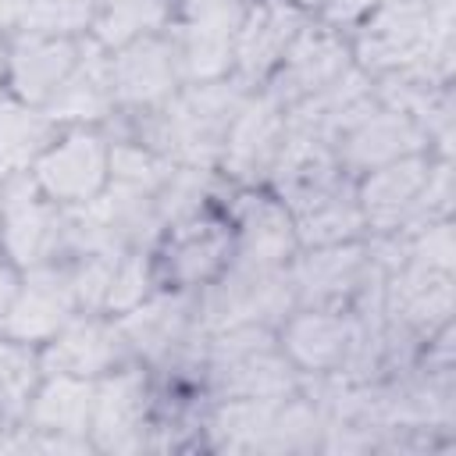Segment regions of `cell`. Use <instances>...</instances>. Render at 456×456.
I'll list each match as a JSON object with an SVG mask.
<instances>
[{
	"label": "cell",
	"mask_w": 456,
	"mask_h": 456,
	"mask_svg": "<svg viewBox=\"0 0 456 456\" xmlns=\"http://www.w3.org/2000/svg\"><path fill=\"white\" fill-rule=\"evenodd\" d=\"M281 139H285V107L267 89L249 93L228 128L217 164L228 171V178L242 185H256L260 178L271 175Z\"/></svg>",
	"instance_id": "cell-18"
},
{
	"label": "cell",
	"mask_w": 456,
	"mask_h": 456,
	"mask_svg": "<svg viewBox=\"0 0 456 456\" xmlns=\"http://www.w3.org/2000/svg\"><path fill=\"white\" fill-rule=\"evenodd\" d=\"M249 93L253 86H246L239 75L185 82L160 107L139 110V125L132 139L146 142L153 153H160L171 164L214 167L221 160L228 128Z\"/></svg>",
	"instance_id": "cell-1"
},
{
	"label": "cell",
	"mask_w": 456,
	"mask_h": 456,
	"mask_svg": "<svg viewBox=\"0 0 456 456\" xmlns=\"http://www.w3.org/2000/svg\"><path fill=\"white\" fill-rule=\"evenodd\" d=\"M381 310L395 335H413V338L438 335L452 314V271L403 260L399 267L385 271Z\"/></svg>",
	"instance_id": "cell-10"
},
{
	"label": "cell",
	"mask_w": 456,
	"mask_h": 456,
	"mask_svg": "<svg viewBox=\"0 0 456 456\" xmlns=\"http://www.w3.org/2000/svg\"><path fill=\"white\" fill-rule=\"evenodd\" d=\"M171 18L167 0H100V11L93 18V39L107 50H118L139 36L164 32Z\"/></svg>",
	"instance_id": "cell-28"
},
{
	"label": "cell",
	"mask_w": 456,
	"mask_h": 456,
	"mask_svg": "<svg viewBox=\"0 0 456 456\" xmlns=\"http://www.w3.org/2000/svg\"><path fill=\"white\" fill-rule=\"evenodd\" d=\"M378 271L381 267L370 260V249L360 239L310 246L289 264L296 306H353Z\"/></svg>",
	"instance_id": "cell-9"
},
{
	"label": "cell",
	"mask_w": 456,
	"mask_h": 456,
	"mask_svg": "<svg viewBox=\"0 0 456 456\" xmlns=\"http://www.w3.org/2000/svg\"><path fill=\"white\" fill-rule=\"evenodd\" d=\"M428 142L431 139L417 118L378 103L370 114H363L353 128H346L335 139V153H338L342 171H363L367 175V171L392 164L399 157L424 153Z\"/></svg>",
	"instance_id": "cell-21"
},
{
	"label": "cell",
	"mask_w": 456,
	"mask_h": 456,
	"mask_svg": "<svg viewBox=\"0 0 456 456\" xmlns=\"http://www.w3.org/2000/svg\"><path fill=\"white\" fill-rule=\"evenodd\" d=\"M292 4H299V7H314V4H321V0H292Z\"/></svg>",
	"instance_id": "cell-38"
},
{
	"label": "cell",
	"mask_w": 456,
	"mask_h": 456,
	"mask_svg": "<svg viewBox=\"0 0 456 456\" xmlns=\"http://www.w3.org/2000/svg\"><path fill=\"white\" fill-rule=\"evenodd\" d=\"M289 214H292V224H296V239L306 249L360 239V232L367 228L363 214H360V203H356V189L346 178L338 185L289 207Z\"/></svg>",
	"instance_id": "cell-25"
},
{
	"label": "cell",
	"mask_w": 456,
	"mask_h": 456,
	"mask_svg": "<svg viewBox=\"0 0 456 456\" xmlns=\"http://www.w3.org/2000/svg\"><path fill=\"white\" fill-rule=\"evenodd\" d=\"M114 82H110V50L96 39H82L78 61L68 71V78L57 86L50 103L43 107L57 125L78 121L93 125L114 114Z\"/></svg>",
	"instance_id": "cell-24"
},
{
	"label": "cell",
	"mask_w": 456,
	"mask_h": 456,
	"mask_svg": "<svg viewBox=\"0 0 456 456\" xmlns=\"http://www.w3.org/2000/svg\"><path fill=\"white\" fill-rule=\"evenodd\" d=\"M7 78V50H4V43H0V82Z\"/></svg>",
	"instance_id": "cell-37"
},
{
	"label": "cell",
	"mask_w": 456,
	"mask_h": 456,
	"mask_svg": "<svg viewBox=\"0 0 456 456\" xmlns=\"http://www.w3.org/2000/svg\"><path fill=\"white\" fill-rule=\"evenodd\" d=\"M36 185L61 207L89 203L110 182V142L96 128H71L32 164Z\"/></svg>",
	"instance_id": "cell-6"
},
{
	"label": "cell",
	"mask_w": 456,
	"mask_h": 456,
	"mask_svg": "<svg viewBox=\"0 0 456 456\" xmlns=\"http://www.w3.org/2000/svg\"><path fill=\"white\" fill-rule=\"evenodd\" d=\"M14 424H11V417H4L0 413V449H14Z\"/></svg>",
	"instance_id": "cell-36"
},
{
	"label": "cell",
	"mask_w": 456,
	"mask_h": 456,
	"mask_svg": "<svg viewBox=\"0 0 456 456\" xmlns=\"http://www.w3.org/2000/svg\"><path fill=\"white\" fill-rule=\"evenodd\" d=\"M232 235H235L232 260L249 264V267H289L299 249L289 207L260 192L239 200Z\"/></svg>",
	"instance_id": "cell-23"
},
{
	"label": "cell",
	"mask_w": 456,
	"mask_h": 456,
	"mask_svg": "<svg viewBox=\"0 0 456 456\" xmlns=\"http://www.w3.org/2000/svg\"><path fill=\"white\" fill-rule=\"evenodd\" d=\"M303 25H306V11L299 4H292V0H253L242 14V25H239L232 75H239L246 86L267 82Z\"/></svg>",
	"instance_id": "cell-19"
},
{
	"label": "cell",
	"mask_w": 456,
	"mask_h": 456,
	"mask_svg": "<svg viewBox=\"0 0 456 456\" xmlns=\"http://www.w3.org/2000/svg\"><path fill=\"white\" fill-rule=\"evenodd\" d=\"M75 314H78V296H75L71 267L68 260H50L39 267H25L4 331L21 342H46Z\"/></svg>",
	"instance_id": "cell-17"
},
{
	"label": "cell",
	"mask_w": 456,
	"mask_h": 456,
	"mask_svg": "<svg viewBox=\"0 0 456 456\" xmlns=\"http://www.w3.org/2000/svg\"><path fill=\"white\" fill-rule=\"evenodd\" d=\"M118 328L128 349L150 363L192 353V338L203 335L196 328V289L150 292L132 310L118 314Z\"/></svg>",
	"instance_id": "cell-14"
},
{
	"label": "cell",
	"mask_w": 456,
	"mask_h": 456,
	"mask_svg": "<svg viewBox=\"0 0 456 456\" xmlns=\"http://www.w3.org/2000/svg\"><path fill=\"white\" fill-rule=\"evenodd\" d=\"M110 82H114V103L135 114L171 100L185 86L175 36L150 32L110 50Z\"/></svg>",
	"instance_id": "cell-8"
},
{
	"label": "cell",
	"mask_w": 456,
	"mask_h": 456,
	"mask_svg": "<svg viewBox=\"0 0 456 456\" xmlns=\"http://www.w3.org/2000/svg\"><path fill=\"white\" fill-rule=\"evenodd\" d=\"M242 14L246 0H185L182 21L171 32L185 82H210L232 75Z\"/></svg>",
	"instance_id": "cell-7"
},
{
	"label": "cell",
	"mask_w": 456,
	"mask_h": 456,
	"mask_svg": "<svg viewBox=\"0 0 456 456\" xmlns=\"http://www.w3.org/2000/svg\"><path fill=\"white\" fill-rule=\"evenodd\" d=\"M296 310V289L289 267H249L228 260V267L200 285L196 292V328L203 335L239 328V324H281Z\"/></svg>",
	"instance_id": "cell-4"
},
{
	"label": "cell",
	"mask_w": 456,
	"mask_h": 456,
	"mask_svg": "<svg viewBox=\"0 0 456 456\" xmlns=\"http://www.w3.org/2000/svg\"><path fill=\"white\" fill-rule=\"evenodd\" d=\"M89 417H93V378H75V374H43L25 410L28 428L71 435V438H86Z\"/></svg>",
	"instance_id": "cell-26"
},
{
	"label": "cell",
	"mask_w": 456,
	"mask_h": 456,
	"mask_svg": "<svg viewBox=\"0 0 456 456\" xmlns=\"http://www.w3.org/2000/svg\"><path fill=\"white\" fill-rule=\"evenodd\" d=\"M200 363L214 392H221L224 399H281L299 388V370L264 324L210 331L203 338Z\"/></svg>",
	"instance_id": "cell-3"
},
{
	"label": "cell",
	"mask_w": 456,
	"mask_h": 456,
	"mask_svg": "<svg viewBox=\"0 0 456 456\" xmlns=\"http://www.w3.org/2000/svg\"><path fill=\"white\" fill-rule=\"evenodd\" d=\"M82 50L78 36H50V32H18L7 50V78L18 100L32 107H46L57 86L68 78Z\"/></svg>",
	"instance_id": "cell-22"
},
{
	"label": "cell",
	"mask_w": 456,
	"mask_h": 456,
	"mask_svg": "<svg viewBox=\"0 0 456 456\" xmlns=\"http://www.w3.org/2000/svg\"><path fill=\"white\" fill-rule=\"evenodd\" d=\"M153 281H157V274H153L150 249H128V253H121V260L114 267V278H110V289H107L103 310L107 314L132 310L135 303H142L153 292Z\"/></svg>",
	"instance_id": "cell-32"
},
{
	"label": "cell",
	"mask_w": 456,
	"mask_h": 456,
	"mask_svg": "<svg viewBox=\"0 0 456 456\" xmlns=\"http://www.w3.org/2000/svg\"><path fill=\"white\" fill-rule=\"evenodd\" d=\"M100 0H28L21 28L25 32H50V36H78L93 28Z\"/></svg>",
	"instance_id": "cell-31"
},
{
	"label": "cell",
	"mask_w": 456,
	"mask_h": 456,
	"mask_svg": "<svg viewBox=\"0 0 456 456\" xmlns=\"http://www.w3.org/2000/svg\"><path fill=\"white\" fill-rule=\"evenodd\" d=\"M428 175H431V157H424V153H410V157H399L392 164L367 171V178L356 189L363 224L378 235L410 228L417 217Z\"/></svg>",
	"instance_id": "cell-20"
},
{
	"label": "cell",
	"mask_w": 456,
	"mask_h": 456,
	"mask_svg": "<svg viewBox=\"0 0 456 456\" xmlns=\"http://www.w3.org/2000/svg\"><path fill=\"white\" fill-rule=\"evenodd\" d=\"M385 0H321L324 7V21L328 25H360L374 7H381Z\"/></svg>",
	"instance_id": "cell-33"
},
{
	"label": "cell",
	"mask_w": 456,
	"mask_h": 456,
	"mask_svg": "<svg viewBox=\"0 0 456 456\" xmlns=\"http://www.w3.org/2000/svg\"><path fill=\"white\" fill-rule=\"evenodd\" d=\"M57 121L18 96L0 100V178L25 175L43 157V150L57 139Z\"/></svg>",
	"instance_id": "cell-27"
},
{
	"label": "cell",
	"mask_w": 456,
	"mask_h": 456,
	"mask_svg": "<svg viewBox=\"0 0 456 456\" xmlns=\"http://www.w3.org/2000/svg\"><path fill=\"white\" fill-rule=\"evenodd\" d=\"M349 50L353 64L367 75H385L420 61L445 78L452 71V28H442L424 0H385L360 21Z\"/></svg>",
	"instance_id": "cell-2"
},
{
	"label": "cell",
	"mask_w": 456,
	"mask_h": 456,
	"mask_svg": "<svg viewBox=\"0 0 456 456\" xmlns=\"http://www.w3.org/2000/svg\"><path fill=\"white\" fill-rule=\"evenodd\" d=\"M353 68V50L349 43L338 36L335 25L328 21H306L299 28V36L292 39V46L285 50L281 64L271 71L267 78V93L281 103L292 107L321 89H328L335 78H342Z\"/></svg>",
	"instance_id": "cell-11"
},
{
	"label": "cell",
	"mask_w": 456,
	"mask_h": 456,
	"mask_svg": "<svg viewBox=\"0 0 456 456\" xmlns=\"http://www.w3.org/2000/svg\"><path fill=\"white\" fill-rule=\"evenodd\" d=\"M360 321L349 306H296L281 321V349L296 370L328 378L342 374L356 349Z\"/></svg>",
	"instance_id": "cell-13"
},
{
	"label": "cell",
	"mask_w": 456,
	"mask_h": 456,
	"mask_svg": "<svg viewBox=\"0 0 456 456\" xmlns=\"http://www.w3.org/2000/svg\"><path fill=\"white\" fill-rule=\"evenodd\" d=\"M214 192V171L210 167H196V164H175L171 175L164 178V185L157 189V214L160 224H175L185 221L200 210H207V200Z\"/></svg>",
	"instance_id": "cell-30"
},
{
	"label": "cell",
	"mask_w": 456,
	"mask_h": 456,
	"mask_svg": "<svg viewBox=\"0 0 456 456\" xmlns=\"http://www.w3.org/2000/svg\"><path fill=\"white\" fill-rule=\"evenodd\" d=\"M25 7L28 0H0V32L4 28H21V18H25Z\"/></svg>",
	"instance_id": "cell-35"
},
{
	"label": "cell",
	"mask_w": 456,
	"mask_h": 456,
	"mask_svg": "<svg viewBox=\"0 0 456 456\" xmlns=\"http://www.w3.org/2000/svg\"><path fill=\"white\" fill-rule=\"evenodd\" d=\"M0 246L21 271L64 256V207L36 185L32 171L0 178Z\"/></svg>",
	"instance_id": "cell-5"
},
{
	"label": "cell",
	"mask_w": 456,
	"mask_h": 456,
	"mask_svg": "<svg viewBox=\"0 0 456 456\" xmlns=\"http://www.w3.org/2000/svg\"><path fill=\"white\" fill-rule=\"evenodd\" d=\"M39 381H43V363L32 342H21L14 335L0 338V413L11 420L25 417Z\"/></svg>",
	"instance_id": "cell-29"
},
{
	"label": "cell",
	"mask_w": 456,
	"mask_h": 456,
	"mask_svg": "<svg viewBox=\"0 0 456 456\" xmlns=\"http://www.w3.org/2000/svg\"><path fill=\"white\" fill-rule=\"evenodd\" d=\"M150 417V385L146 374L132 363H121L100 381H93V417L89 435L96 449L107 452H139L146 445Z\"/></svg>",
	"instance_id": "cell-15"
},
{
	"label": "cell",
	"mask_w": 456,
	"mask_h": 456,
	"mask_svg": "<svg viewBox=\"0 0 456 456\" xmlns=\"http://www.w3.org/2000/svg\"><path fill=\"white\" fill-rule=\"evenodd\" d=\"M132 356L118 317H103L93 310H78L53 338L43 342L39 363L43 374H75V378H100L121 367Z\"/></svg>",
	"instance_id": "cell-16"
},
{
	"label": "cell",
	"mask_w": 456,
	"mask_h": 456,
	"mask_svg": "<svg viewBox=\"0 0 456 456\" xmlns=\"http://www.w3.org/2000/svg\"><path fill=\"white\" fill-rule=\"evenodd\" d=\"M18 285H21L18 267L7 256H0V328L7 324V314H11V303L18 296Z\"/></svg>",
	"instance_id": "cell-34"
},
{
	"label": "cell",
	"mask_w": 456,
	"mask_h": 456,
	"mask_svg": "<svg viewBox=\"0 0 456 456\" xmlns=\"http://www.w3.org/2000/svg\"><path fill=\"white\" fill-rule=\"evenodd\" d=\"M164 249L157 256L153 274L167 281V289H200L214 281L228 260H232V224L221 217H210L207 210L167 224L164 232Z\"/></svg>",
	"instance_id": "cell-12"
}]
</instances>
